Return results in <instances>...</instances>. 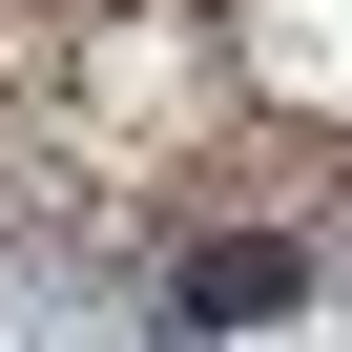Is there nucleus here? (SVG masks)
Returning a JSON list of instances; mask_svg holds the SVG:
<instances>
[{
  "label": "nucleus",
  "mask_w": 352,
  "mask_h": 352,
  "mask_svg": "<svg viewBox=\"0 0 352 352\" xmlns=\"http://www.w3.org/2000/svg\"><path fill=\"white\" fill-rule=\"evenodd\" d=\"M145 290H166V331H270V311H311V249L228 208V228H187V249H166Z\"/></svg>",
  "instance_id": "nucleus-1"
}]
</instances>
